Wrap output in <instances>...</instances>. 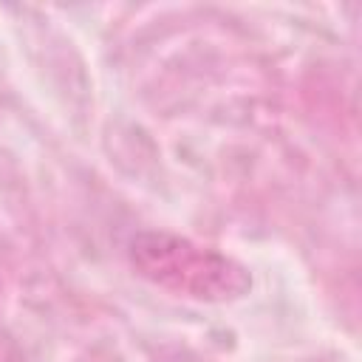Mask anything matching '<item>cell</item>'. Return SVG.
Returning <instances> with one entry per match:
<instances>
[{"label":"cell","instance_id":"6da1fadb","mask_svg":"<svg viewBox=\"0 0 362 362\" xmlns=\"http://www.w3.org/2000/svg\"><path fill=\"white\" fill-rule=\"evenodd\" d=\"M133 266L153 283L195 300H232L252 280L235 260L167 232H144L130 246Z\"/></svg>","mask_w":362,"mask_h":362}]
</instances>
